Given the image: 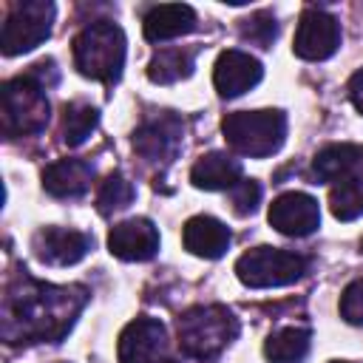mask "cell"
<instances>
[{"instance_id": "cell-28", "label": "cell", "mask_w": 363, "mask_h": 363, "mask_svg": "<svg viewBox=\"0 0 363 363\" xmlns=\"http://www.w3.org/2000/svg\"><path fill=\"white\" fill-rule=\"evenodd\" d=\"M187 357V354H184ZM164 363H204V360H196V357H187V360H164Z\"/></svg>"}, {"instance_id": "cell-3", "label": "cell", "mask_w": 363, "mask_h": 363, "mask_svg": "<svg viewBox=\"0 0 363 363\" xmlns=\"http://www.w3.org/2000/svg\"><path fill=\"white\" fill-rule=\"evenodd\" d=\"M176 332H179V346L187 357L210 360L235 340L238 318L221 303L190 306L187 312L179 315Z\"/></svg>"}, {"instance_id": "cell-18", "label": "cell", "mask_w": 363, "mask_h": 363, "mask_svg": "<svg viewBox=\"0 0 363 363\" xmlns=\"http://www.w3.org/2000/svg\"><path fill=\"white\" fill-rule=\"evenodd\" d=\"M182 241L199 258H221L230 247V230L213 216H193L182 230Z\"/></svg>"}, {"instance_id": "cell-5", "label": "cell", "mask_w": 363, "mask_h": 363, "mask_svg": "<svg viewBox=\"0 0 363 363\" xmlns=\"http://www.w3.org/2000/svg\"><path fill=\"white\" fill-rule=\"evenodd\" d=\"M48 111H51V105L45 99V85L34 74H23V77L3 82L0 122H3L6 139L40 133L48 125Z\"/></svg>"}, {"instance_id": "cell-24", "label": "cell", "mask_w": 363, "mask_h": 363, "mask_svg": "<svg viewBox=\"0 0 363 363\" xmlns=\"http://www.w3.org/2000/svg\"><path fill=\"white\" fill-rule=\"evenodd\" d=\"M238 34H241V40H247V43H255V45H261V48H269L272 40H275V34H278V23H275V17H272L269 11H255V14H250L247 20H241Z\"/></svg>"}, {"instance_id": "cell-20", "label": "cell", "mask_w": 363, "mask_h": 363, "mask_svg": "<svg viewBox=\"0 0 363 363\" xmlns=\"http://www.w3.org/2000/svg\"><path fill=\"white\" fill-rule=\"evenodd\" d=\"M309 340H312V332L303 329V326H286V329H278L267 337L264 343V354L269 363H301L309 352Z\"/></svg>"}, {"instance_id": "cell-2", "label": "cell", "mask_w": 363, "mask_h": 363, "mask_svg": "<svg viewBox=\"0 0 363 363\" xmlns=\"http://www.w3.org/2000/svg\"><path fill=\"white\" fill-rule=\"evenodd\" d=\"M312 176L318 182H335L329 196L335 218L352 221L363 216V147L360 145H326L312 162Z\"/></svg>"}, {"instance_id": "cell-9", "label": "cell", "mask_w": 363, "mask_h": 363, "mask_svg": "<svg viewBox=\"0 0 363 363\" xmlns=\"http://www.w3.org/2000/svg\"><path fill=\"white\" fill-rule=\"evenodd\" d=\"M340 45V23L323 9H306L298 20L292 51L301 60H326Z\"/></svg>"}, {"instance_id": "cell-27", "label": "cell", "mask_w": 363, "mask_h": 363, "mask_svg": "<svg viewBox=\"0 0 363 363\" xmlns=\"http://www.w3.org/2000/svg\"><path fill=\"white\" fill-rule=\"evenodd\" d=\"M349 99H352L354 108L363 113V68L349 79Z\"/></svg>"}, {"instance_id": "cell-17", "label": "cell", "mask_w": 363, "mask_h": 363, "mask_svg": "<svg viewBox=\"0 0 363 363\" xmlns=\"http://www.w3.org/2000/svg\"><path fill=\"white\" fill-rule=\"evenodd\" d=\"M142 28H145V37L150 43H164V40H173V37L193 31L196 28V11L184 3H162L145 14Z\"/></svg>"}, {"instance_id": "cell-7", "label": "cell", "mask_w": 363, "mask_h": 363, "mask_svg": "<svg viewBox=\"0 0 363 363\" xmlns=\"http://www.w3.org/2000/svg\"><path fill=\"white\" fill-rule=\"evenodd\" d=\"M306 269H309V261L303 255L292 250H278V247H255L235 261L238 281L252 289L295 284L298 278H303Z\"/></svg>"}, {"instance_id": "cell-13", "label": "cell", "mask_w": 363, "mask_h": 363, "mask_svg": "<svg viewBox=\"0 0 363 363\" xmlns=\"http://www.w3.org/2000/svg\"><path fill=\"white\" fill-rule=\"evenodd\" d=\"M94 238L79 233V230H65V227H43L31 238L34 255L48 264V267H71L82 261L91 250Z\"/></svg>"}, {"instance_id": "cell-14", "label": "cell", "mask_w": 363, "mask_h": 363, "mask_svg": "<svg viewBox=\"0 0 363 363\" xmlns=\"http://www.w3.org/2000/svg\"><path fill=\"white\" fill-rule=\"evenodd\" d=\"M264 77V68L255 57H250L247 51H224L218 60H216V68H213V82H216V91L224 96V99H233V96H241L244 91H250L252 85H258Z\"/></svg>"}, {"instance_id": "cell-22", "label": "cell", "mask_w": 363, "mask_h": 363, "mask_svg": "<svg viewBox=\"0 0 363 363\" xmlns=\"http://www.w3.org/2000/svg\"><path fill=\"white\" fill-rule=\"evenodd\" d=\"M96 122H99V113H96L94 105H88V102H68L62 108V128H60L62 142L68 147H79L91 136Z\"/></svg>"}, {"instance_id": "cell-10", "label": "cell", "mask_w": 363, "mask_h": 363, "mask_svg": "<svg viewBox=\"0 0 363 363\" xmlns=\"http://www.w3.org/2000/svg\"><path fill=\"white\" fill-rule=\"evenodd\" d=\"M182 133H184V125L176 113H156L153 119L142 122L133 133V150L147 159V162H162L167 164L179 147H182Z\"/></svg>"}, {"instance_id": "cell-19", "label": "cell", "mask_w": 363, "mask_h": 363, "mask_svg": "<svg viewBox=\"0 0 363 363\" xmlns=\"http://www.w3.org/2000/svg\"><path fill=\"white\" fill-rule=\"evenodd\" d=\"M190 182L201 190H227V187L241 182V164L233 156H227L221 150H213V153L201 156L193 164Z\"/></svg>"}, {"instance_id": "cell-16", "label": "cell", "mask_w": 363, "mask_h": 363, "mask_svg": "<svg viewBox=\"0 0 363 363\" xmlns=\"http://www.w3.org/2000/svg\"><path fill=\"white\" fill-rule=\"evenodd\" d=\"M94 164L85 159H60L43 170V187L54 199H77L91 187Z\"/></svg>"}, {"instance_id": "cell-25", "label": "cell", "mask_w": 363, "mask_h": 363, "mask_svg": "<svg viewBox=\"0 0 363 363\" xmlns=\"http://www.w3.org/2000/svg\"><path fill=\"white\" fill-rule=\"evenodd\" d=\"M261 201V184L252 182V179H241L238 184L230 187V204H233V213L235 216H250L255 213Z\"/></svg>"}, {"instance_id": "cell-6", "label": "cell", "mask_w": 363, "mask_h": 363, "mask_svg": "<svg viewBox=\"0 0 363 363\" xmlns=\"http://www.w3.org/2000/svg\"><path fill=\"white\" fill-rule=\"evenodd\" d=\"M224 139L233 150L264 159L272 156L286 139V116L281 111H235L221 122Z\"/></svg>"}, {"instance_id": "cell-8", "label": "cell", "mask_w": 363, "mask_h": 363, "mask_svg": "<svg viewBox=\"0 0 363 363\" xmlns=\"http://www.w3.org/2000/svg\"><path fill=\"white\" fill-rule=\"evenodd\" d=\"M51 23H54V3L48 0L14 3L3 23V34H0L3 54L14 57V54H26L37 48L51 34Z\"/></svg>"}, {"instance_id": "cell-12", "label": "cell", "mask_w": 363, "mask_h": 363, "mask_svg": "<svg viewBox=\"0 0 363 363\" xmlns=\"http://www.w3.org/2000/svg\"><path fill=\"white\" fill-rule=\"evenodd\" d=\"M164 349L167 332L156 318H136L119 335V363H159Z\"/></svg>"}, {"instance_id": "cell-26", "label": "cell", "mask_w": 363, "mask_h": 363, "mask_svg": "<svg viewBox=\"0 0 363 363\" xmlns=\"http://www.w3.org/2000/svg\"><path fill=\"white\" fill-rule=\"evenodd\" d=\"M340 315L346 323L363 326V278H354L340 295Z\"/></svg>"}, {"instance_id": "cell-29", "label": "cell", "mask_w": 363, "mask_h": 363, "mask_svg": "<svg viewBox=\"0 0 363 363\" xmlns=\"http://www.w3.org/2000/svg\"><path fill=\"white\" fill-rule=\"evenodd\" d=\"M332 363H343V360H332Z\"/></svg>"}, {"instance_id": "cell-1", "label": "cell", "mask_w": 363, "mask_h": 363, "mask_svg": "<svg viewBox=\"0 0 363 363\" xmlns=\"http://www.w3.org/2000/svg\"><path fill=\"white\" fill-rule=\"evenodd\" d=\"M88 301L79 284L54 286L17 278L6 286L0 335L6 343H60Z\"/></svg>"}, {"instance_id": "cell-21", "label": "cell", "mask_w": 363, "mask_h": 363, "mask_svg": "<svg viewBox=\"0 0 363 363\" xmlns=\"http://www.w3.org/2000/svg\"><path fill=\"white\" fill-rule=\"evenodd\" d=\"M193 62H196V51H187V48H162L147 62V79L150 82H159V85H170V82L187 79L193 74Z\"/></svg>"}, {"instance_id": "cell-15", "label": "cell", "mask_w": 363, "mask_h": 363, "mask_svg": "<svg viewBox=\"0 0 363 363\" xmlns=\"http://www.w3.org/2000/svg\"><path fill=\"white\" fill-rule=\"evenodd\" d=\"M108 250L122 261H150L159 250V233L147 218H128L111 230Z\"/></svg>"}, {"instance_id": "cell-11", "label": "cell", "mask_w": 363, "mask_h": 363, "mask_svg": "<svg viewBox=\"0 0 363 363\" xmlns=\"http://www.w3.org/2000/svg\"><path fill=\"white\" fill-rule=\"evenodd\" d=\"M267 218L278 233L292 235V238H303L320 227V207L309 193L292 190V193H281L269 204Z\"/></svg>"}, {"instance_id": "cell-23", "label": "cell", "mask_w": 363, "mask_h": 363, "mask_svg": "<svg viewBox=\"0 0 363 363\" xmlns=\"http://www.w3.org/2000/svg\"><path fill=\"white\" fill-rule=\"evenodd\" d=\"M136 190L133 184L122 176V173H111L102 184H99V193H96V207L102 216H111L116 210H125L130 201H133Z\"/></svg>"}, {"instance_id": "cell-4", "label": "cell", "mask_w": 363, "mask_h": 363, "mask_svg": "<svg viewBox=\"0 0 363 363\" xmlns=\"http://www.w3.org/2000/svg\"><path fill=\"white\" fill-rule=\"evenodd\" d=\"M74 65L82 77L116 82L125 65V34L119 26L99 20L74 37Z\"/></svg>"}]
</instances>
